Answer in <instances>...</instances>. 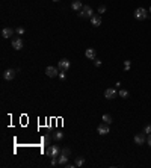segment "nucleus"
<instances>
[{
	"label": "nucleus",
	"instance_id": "nucleus-1",
	"mask_svg": "<svg viewBox=\"0 0 151 168\" xmlns=\"http://www.w3.org/2000/svg\"><path fill=\"white\" fill-rule=\"evenodd\" d=\"M45 155L50 156V157H57L59 155H61V149H59L57 145H50V147L45 150Z\"/></svg>",
	"mask_w": 151,
	"mask_h": 168
},
{
	"label": "nucleus",
	"instance_id": "nucleus-2",
	"mask_svg": "<svg viewBox=\"0 0 151 168\" xmlns=\"http://www.w3.org/2000/svg\"><path fill=\"white\" fill-rule=\"evenodd\" d=\"M92 15H94V12H92V8H91V6H83L82 11L79 12L80 18H91Z\"/></svg>",
	"mask_w": 151,
	"mask_h": 168
},
{
	"label": "nucleus",
	"instance_id": "nucleus-3",
	"mask_svg": "<svg viewBox=\"0 0 151 168\" xmlns=\"http://www.w3.org/2000/svg\"><path fill=\"white\" fill-rule=\"evenodd\" d=\"M148 17V11L144 8H138L136 11H134V18L136 20H145Z\"/></svg>",
	"mask_w": 151,
	"mask_h": 168
},
{
	"label": "nucleus",
	"instance_id": "nucleus-4",
	"mask_svg": "<svg viewBox=\"0 0 151 168\" xmlns=\"http://www.w3.org/2000/svg\"><path fill=\"white\" fill-rule=\"evenodd\" d=\"M69 67H71V62H69L68 59H61V61H59V64H57V68H59L62 73H65Z\"/></svg>",
	"mask_w": 151,
	"mask_h": 168
},
{
	"label": "nucleus",
	"instance_id": "nucleus-5",
	"mask_svg": "<svg viewBox=\"0 0 151 168\" xmlns=\"http://www.w3.org/2000/svg\"><path fill=\"white\" fill-rule=\"evenodd\" d=\"M118 96V92L115 88H106V91H104V97L106 98H109V100H112V98H115Z\"/></svg>",
	"mask_w": 151,
	"mask_h": 168
},
{
	"label": "nucleus",
	"instance_id": "nucleus-6",
	"mask_svg": "<svg viewBox=\"0 0 151 168\" xmlns=\"http://www.w3.org/2000/svg\"><path fill=\"white\" fill-rule=\"evenodd\" d=\"M97 132H98V135H107L109 133V124H106V123L100 124L98 127H97Z\"/></svg>",
	"mask_w": 151,
	"mask_h": 168
},
{
	"label": "nucleus",
	"instance_id": "nucleus-7",
	"mask_svg": "<svg viewBox=\"0 0 151 168\" xmlns=\"http://www.w3.org/2000/svg\"><path fill=\"white\" fill-rule=\"evenodd\" d=\"M45 74L48 77H56L57 76V68L56 67H47L45 68Z\"/></svg>",
	"mask_w": 151,
	"mask_h": 168
},
{
	"label": "nucleus",
	"instance_id": "nucleus-8",
	"mask_svg": "<svg viewBox=\"0 0 151 168\" xmlns=\"http://www.w3.org/2000/svg\"><path fill=\"white\" fill-rule=\"evenodd\" d=\"M12 47L15 50H21L23 49V39L21 38H14L12 39Z\"/></svg>",
	"mask_w": 151,
	"mask_h": 168
},
{
	"label": "nucleus",
	"instance_id": "nucleus-9",
	"mask_svg": "<svg viewBox=\"0 0 151 168\" xmlns=\"http://www.w3.org/2000/svg\"><path fill=\"white\" fill-rule=\"evenodd\" d=\"M15 73H17L15 70H6L3 73V79L5 80H12V79L15 77Z\"/></svg>",
	"mask_w": 151,
	"mask_h": 168
},
{
	"label": "nucleus",
	"instance_id": "nucleus-10",
	"mask_svg": "<svg viewBox=\"0 0 151 168\" xmlns=\"http://www.w3.org/2000/svg\"><path fill=\"white\" fill-rule=\"evenodd\" d=\"M145 141H147V138H145V133H138L136 136H134V143H136L138 145H142Z\"/></svg>",
	"mask_w": 151,
	"mask_h": 168
},
{
	"label": "nucleus",
	"instance_id": "nucleus-11",
	"mask_svg": "<svg viewBox=\"0 0 151 168\" xmlns=\"http://www.w3.org/2000/svg\"><path fill=\"white\" fill-rule=\"evenodd\" d=\"M91 24H92L94 27H98V26L101 24V17L100 15H92V17H91Z\"/></svg>",
	"mask_w": 151,
	"mask_h": 168
},
{
	"label": "nucleus",
	"instance_id": "nucleus-12",
	"mask_svg": "<svg viewBox=\"0 0 151 168\" xmlns=\"http://www.w3.org/2000/svg\"><path fill=\"white\" fill-rule=\"evenodd\" d=\"M68 164V156L67 155H59V157H57V165H63V167H65Z\"/></svg>",
	"mask_w": 151,
	"mask_h": 168
},
{
	"label": "nucleus",
	"instance_id": "nucleus-13",
	"mask_svg": "<svg viewBox=\"0 0 151 168\" xmlns=\"http://www.w3.org/2000/svg\"><path fill=\"white\" fill-rule=\"evenodd\" d=\"M85 56L88 58V59H95V56H97V52L94 50V49H86V52H85Z\"/></svg>",
	"mask_w": 151,
	"mask_h": 168
},
{
	"label": "nucleus",
	"instance_id": "nucleus-14",
	"mask_svg": "<svg viewBox=\"0 0 151 168\" xmlns=\"http://www.w3.org/2000/svg\"><path fill=\"white\" fill-rule=\"evenodd\" d=\"M71 8L74 9V11H82V8H83L82 0H74V2L71 3Z\"/></svg>",
	"mask_w": 151,
	"mask_h": 168
},
{
	"label": "nucleus",
	"instance_id": "nucleus-15",
	"mask_svg": "<svg viewBox=\"0 0 151 168\" xmlns=\"http://www.w3.org/2000/svg\"><path fill=\"white\" fill-rule=\"evenodd\" d=\"M12 33H14V29H11V27H5L2 30V36H3V38H9V36H12Z\"/></svg>",
	"mask_w": 151,
	"mask_h": 168
},
{
	"label": "nucleus",
	"instance_id": "nucleus-16",
	"mask_svg": "<svg viewBox=\"0 0 151 168\" xmlns=\"http://www.w3.org/2000/svg\"><path fill=\"white\" fill-rule=\"evenodd\" d=\"M83 164H85V157H82V156L77 157V159H76V162H74V165H76V167H82Z\"/></svg>",
	"mask_w": 151,
	"mask_h": 168
},
{
	"label": "nucleus",
	"instance_id": "nucleus-17",
	"mask_svg": "<svg viewBox=\"0 0 151 168\" xmlns=\"http://www.w3.org/2000/svg\"><path fill=\"white\" fill-rule=\"evenodd\" d=\"M103 121H104L106 124H110V123H112V117H110L109 114H104V115H103Z\"/></svg>",
	"mask_w": 151,
	"mask_h": 168
},
{
	"label": "nucleus",
	"instance_id": "nucleus-18",
	"mask_svg": "<svg viewBox=\"0 0 151 168\" xmlns=\"http://www.w3.org/2000/svg\"><path fill=\"white\" fill-rule=\"evenodd\" d=\"M118 94H120V97H122V98H127L128 97V91L127 90H120V91H118Z\"/></svg>",
	"mask_w": 151,
	"mask_h": 168
},
{
	"label": "nucleus",
	"instance_id": "nucleus-19",
	"mask_svg": "<svg viewBox=\"0 0 151 168\" xmlns=\"http://www.w3.org/2000/svg\"><path fill=\"white\" fill-rule=\"evenodd\" d=\"M130 67H132V62L130 61H126V62H124V70H130Z\"/></svg>",
	"mask_w": 151,
	"mask_h": 168
},
{
	"label": "nucleus",
	"instance_id": "nucleus-20",
	"mask_svg": "<svg viewBox=\"0 0 151 168\" xmlns=\"http://www.w3.org/2000/svg\"><path fill=\"white\" fill-rule=\"evenodd\" d=\"M61 153H62V155H67V156H69V153H71V150H69L68 147H65V149H62V150H61Z\"/></svg>",
	"mask_w": 151,
	"mask_h": 168
},
{
	"label": "nucleus",
	"instance_id": "nucleus-21",
	"mask_svg": "<svg viewBox=\"0 0 151 168\" xmlns=\"http://www.w3.org/2000/svg\"><path fill=\"white\" fill-rule=\"evenodd\" d=\"M144 133H147V135H150V133H151V124H147V126H145Z\"/></svg>",
	"mask_w": 151,
	"mask_h": 168
},
{
	"label": "nucleus",
	"instance_id": "nucleus-22",
	"mask_svg": "<svg viewBox=\"0 0 151 168\" xmlns=\"http://www.w3.org/2000/svg\"><path fill=\"white\" fill-rule=\"evenodd\" d=\"M63 138V133L62 132H56L55 133V139H62Z\"/></svg>",
	"mask_w": 151,
	"mask_h": 168
},
{
	"label": "nucleus",
	"instance_id": "nucleus-23",
	"mask_svg": "<svg viewBox=\"0 0 151 168\" xmlns=\"http://www.w3.org/2000/svg\"><path fill=\"white\" fill-rule=\"evenodd\" d=\"M42 141H44V144H45V145H48V144H50V136L45 135L44 138H42Z\"/></svg>",
	"mask_w": 151,
	"mask_h": 168
},
{
	"label": "nucleus",
	"instance_id": "nucleus-24",
	"mask_svg": "<svg viewBox=\"0 0 151 168\" xmlns=\"http://www.w3.org/2000/svg\"><path fill=\"white\" fill-rule=\"evenodd\" d=\"M98 12H100V14H104V12H106V6H104V5H101V6L98 8Z\"/></svg>",
	"mask_w": 151,
	"mask_h": 168
},
{
	"label": "nucleus",
	"instance_id": "nucleus-25",
	"mask_svg": "<svg viewBox=\"0 0 151 168\" xmlns=\"http://www.w3.org/2000/svg\"><path fill=\"white\" fill-rule=\"evenodd\" d=\"M17 33L21 36V35H23L24 33V27H17Z\"/></svg>",
	"mask_w": 151,
	"mask_h": 168
},
{
	"label": "nucleus",
	"instance_id": "nucleus-26",
	"mask_svg": "<svg viewBox=\"0 0 151 168\" xmlns=\"http://www.w3.org/2000/svg\"><path fill=\"white\" fill-rule=\"evenodd\" d=\"M94 65H95V67H100V65H101V61H100V59H94Z\"/></svg>",
	"mask_w": 151,
	"mask_h": 168
},
{
	"label": "nucleus",
	"instance_id": "nucleus-27",
	"mask_svg": "<svg viewBox=\"0 0 151 168\" xmlns=\"http://www.w3.org/2000/svg\"><path fill=\"white\" fill-rule=\"evenodd\" d=\"M57 164V159L56 157H51V165H56Z\"/></svg>",
	"mask_w": 151,
	"mask_h": 168
},
{
	"label": "nucleus",
	"instance_id": "nucleus-28",
	"mask_svg": "<svg viewBox=\"0 0 151 168\" xmlns=\"http://www.w3.org/2000/svg\"><path fill=\"white\" fill-rule=\"evenodd\" d=\"M147 143H148V145L151 147V133L148 135V138H147Z\"/></svg>",
	"mask_w": 151,
	"mask_h": 168
},
{
	"label": "nucleus",
	"instance_id": "nucleus-29",
	"mask_svg": "<svg viewBox=\"0 0 151 168\" xmlns=\"http://www.w3.org/2000/svg\"><path fill=\"white\" fill-rule=\"evenodd\" d=\"M148 12H150V14H151V6H150V11H148Z\"/></svg>",
	"mask_w": 151,
	"mask_h": 168
},
{
	"label": "nucleus",
	"instance_id": "nucleus-30",
	"mask_svg": "<svg viewBox=\"0 0 151 168\" xmlns=\"http://www.w3.org/2000/svg\"><path fill=\"white\" fill-rule=\"evenodd\" d=\"M53 2H59V0H53Z\"/></svg>",
	"mask_w": 151,
	"mask_h": 168
}]
</instances>
